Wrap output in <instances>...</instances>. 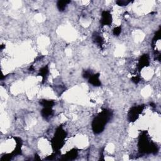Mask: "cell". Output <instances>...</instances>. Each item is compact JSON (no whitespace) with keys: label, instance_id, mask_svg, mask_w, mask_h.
I'll use <instances>...</instances> for the list:
<instances>
[{"label":"cell","instance_id":"cell-1","mask_svg":"<svg viewBox=\"0 0 161 161\" xmlns=\"http://www.w3.org/2000/svg\"><path fill=\"white\" fill-rule=\"evenodd\" d=\"M112 112L109 110L102 111L92 122V128L95 134H100L105 129V127L112 117Z\"/></svg>","mask_w":161,"mask_h":161},{"label":"cell","instance_id":"cell-2","mask_svg":"<svg viewBox=\"0 0 161 161\" xmlns=\"http://www.w3.org/2000/svg\"><path fill=\"white\" fill-rule=\"evenodd\" d=\"M139 147H140L141 152L144 153H153L157 151V146L152 144L149 140L146 135L141 136L140 140L139 141Z\"/></svg>","mask_w":161,"mask_h":161},{"label":"cell","instance_id":"cell-3","mask_svg":"<svg viewBox=\"0 0 161 161\" xmlns=\"http://www.w3.org/2000/svg\"><path fill=\"white\" fill-rule=\"evenodd\" d=\"M66 137V134L65 131L62 129V128H59L57 130L56 134L54 136V137L52 139V147L56 151L59 150L62 147L64 139Z\"/></svg>","mask_w":161,"mask_h":161},{"label":"cell","instance_id":"cell-4","mask_svg":"<svg viewBox=\"0 0 161 161\" xmlns=\"http://www.w3.org/2000/svg\"><path fill=\"white\" fill-rule=\"evenodd\" d=\"M144 108V106L143 105H140L137 106L132 107L131 110L128 113V120L130 121H135L137 120L139 117V115L142 113L143 110Z\"/></svg>","mask_w":161,"mask_h":161},{"label":"cell","instance_id":"cell-5","mask_svg":"<svg viewBox=\"0 0 161 161\" xmlns=\"http://www.w3.org/2000/svg\"><path fill=\"white\" fill-rule=\"evenodd\" d=\"M112 23V16L109 12L104 11L101 14V23L103 26H110Z\"/></svg>","mask_w":161,"mask_h":161},{"label":"cell","instance_id":"cell-6","mask_svg":"<svg viewBox=\"0 0 161 161\" xmlns=\"http://www.w3.org/2000/svg\"><path fill=\"white\" fill-rule=\"evenodd\" d=\"M99 74H94V75L91 74L90 77L88 78L89 83L95 86H99L101 85V81H99Z\"/></svg>","mask_w":161,"mask_h":161},{"label":"cell","instance_id":"cell-7","mask_svg":"<svg viewBox=\"0 0 161 161\" xmlns=\"http://www.w3.org/2000/svg\"><path fill=\"white\" fill-rule=\"evenodd\" d=\"M149 64V57L148 55H144L141 57V58L138 62V69H142L143 67L147 66Z\"/></svg>","mask_w":161,"mask_h":161},{"label":"cell","instance_id":"cell-8","mask_svg":"<svg viewBox=\"0 0 161 161\" xmlns=\"http://www.w3.org/2000/svg\"><path fill=\"white\" fill-rule=\"evenodd\" d=\"M52 113H53V111L51 107H44V108L43 109L41 112L42 116L46 119H47L48 118L52 116Z\"/></svg>","mask_w":161,"mask_h":161},{"label":"cell","instance_id":"cell-9","mask_svg":"<svg viewBox=\"0 0 161 161\" xmlns=\"http://www.w3.org/2000/svg\"><path fill=\"white\" fill-rule=\"evenodd\" d=\"M92 40H93V42L98 46L101 47L103 45V38L97 33H95L93 34V35H92Z\"/></svg>","mask_w":161,"mask_h":161},{"label":"cell","instance_id":"cell-10","mask_svg":"<svg viewBox=\"0 0 161 161\" xmlns=\"http://www.w3.org/2000/svg\"><path fill=\"white\" fill-rule=\"evenodd\" d=\"M70 3V1H59L57 3V8H58L60 12H63V11L65 10L67 5Z\"/></svg>","mask_w":161,"mask_h":161},{"label":"cell","instance_id":"cell-11","mask_svg":"<svg viewBox=\"0 0 161 161\" xmlns=\"http://www.w3.org/2000/svg\"><path fill=\"white\" fill-rule=\"evenodd\" d=\"M77 156V152L75 151H71L68 152L67 154L64 156L63 159L64 160H72L74 159L75 157Z\"/></svg>","mask_w":161,"mask_h":161},{"label":"cell","instance_id":"cell-12","mask_svg":"<svg viewBox=\"0 0 161 161\" xmlns=\"http://www.w3.org/2000/svg\"><path fill=\"white\" fill-rule=\"evenodd\" d=\"M40 104L44 107H52L54 105V102L53 101H50V100H42L40 102Z\"/></svg>","mask_w":161,"mask_h":161},{"label":"cell","instance_id":"cell-13","mask_svg":"<svg viewBox=\"0 0 161 161\" xmlns=\"http://www.w3.org/2000/svg\"><path fill=\"white\" fill-rule=\"evenodd\" d=\"M48 73H49V67L47 66L42 67V69L40 70V75L43 77V79H44V81L45 80V76H47Z\"/></svg>","mask_w":161,"mask_h":161},{"label":"cell","instance_id":"cell-14","mask_svg":"<svg viewBox=\"0 0 161 161\" xmlns=\"http://www.w3.org/2000/svg\"><path fill=\"white\" fill-rule=\"evenodd\" d=\"M121 32V27H117L113 30V34L114 35H115V36H119V35L120 34Z\"/></svg>","mask_w":161,"mask_h":161},{"label":"cell","instance_id":"cell-15","mask_svg":"<svg viewBox=\"0 0 161 161\" xmlns=\"http://www.w3.org/2000/svg\"><path fill=\"white\" fill-rule=\"evenodd\" d=\"M130 3V1H116V3L118 4V5L121 6H127L128 4H129Z\"/></svg>","mask_w":161,"mask_h":161}]
</instances>
